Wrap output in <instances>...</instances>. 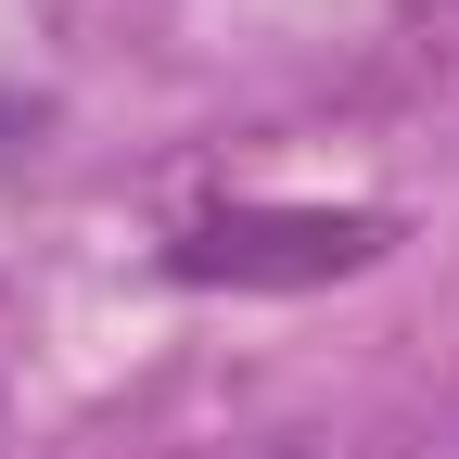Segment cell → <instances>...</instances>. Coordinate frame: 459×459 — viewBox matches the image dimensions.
<instances>
[{
	"instance_id": "obj_1",
	"label": "cell",
	"mask_w": 459,
	"mask_h": 459,
	"mask_svg": "<svg viewBox=\"0 0 459 459\" xmlns=\"http://www.w3.org/2000/svg\"><path fill=\"white\" fill-rule=\"evenodd\" d=\"M383 255H395L383 204H217L166 243V281H192V294H332Z\"/></svg>"
},
{
	"instance_id": "obj_2",
	"label": "cell",
	"mask_w": 459,
	"mask_h": 459,
	"mask_svg": "<svg viewBox=\"0 0 459 459\" xmlns=\"http://www.w3.org/2000/svg\"><path fill=\"white\" fill-rule=\"evenodd\" d=\"M409 26H434V39H459V0H395Z\"/></svg>"
}]
</instances>
